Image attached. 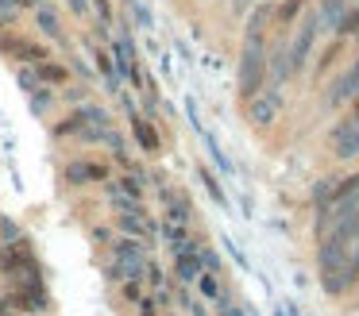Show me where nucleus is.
<instances>
[{
    "mask_svg": "<svg viewBox=\"0 0 359 316\" xmlns=\"http://www.w3.org/2000/svg\"><path fill=\"white\" fill-rule=\"evenodd\" d=\"M317 277H320V289L328 297L351 293V285H348V239H340V235L317 239Z\"/></svg>",
    "mask_w": 359,
    "mask_h": 316,
    "instance_id": "obj_1",
    "label": "nucleus"
},
{
    "mask_svg": "<svg viewBox=\"0 0 359 316\" xmlns=\"http://www.w3.org/2000/svg\"><path fill=\"white\" fill-rule=\"evenodd\" d=\"M266 85V43L263 39H243L240 50V77H236V92L240 100H251Z\"/></svg>",
    "mask_w": 359,
    "mask_h": 316,
    "instance_id": "obj_2",
    "label": "nucleus"
},
{
    "mask_svg": "<svg viewBox=\"0 0 359 316\" xmlns=\"http://www.w3.org/2000/svg\"><path fill=\"white\" fill-rule=\"evenodd\" d=\"M112 177V170H109V162H101V158H70L62 166V185L70 193H81V189H93V185H101V181H109Z\"/></svg>",
    "mask_w": 359,
    "mask_h": 316,
    "instance_id": "obj_3",
    "label": "nucleus"
},
{
    "mask_svg": "<svg viewBox=\"0 0 359 316\" xmlns=\"http://www.w3.org/2000/svg\"><path fill=\"white\" fill-rule=\"evenodd\" d=\"M112 228H116V235H132V239H147L151 247H155L158 239V220L151 216V208H135V212H112Z\"/></svg>",
    "mask_w": 359,
    "mask_h": 316,
    "instance_id": "obj_4",
    "label": "nucleus"
},
{
    "mask_svg": "<svg viewBox=\"0 0 359 316\" xmlns=\"http://www.w3.org/2000/svg\"><path fill=\"white\" fill-rule=\"evenodd\" d=\"M278 116H282V89L278 85H271V89L263 85V89L248 100V120L255 123V128H271Z\"/></svg>",
    "mask_w": 359,
    "mask_h": 316,
    "instance_id": "obj_5",
    "label": "nucleus"
},
{
    "mask_svg": "<svg viewBox=\"0 0 359 316\" xmlns=\"http://www.w3.org/2000/svg\"><path fill=\"white\" fill-rule=\"evenodd\" d=\"M328 154L336 162H351L359 158V120H340L332 131H328Z\"/></svg>",
    "mask_w": 359,
    "mask_h": 316,
    "instance_id": "obj_6",
    "label": "nucleus"
},
{
    "mask_svg": "<svg viewBox=\"0 0 359 316\" xmlns=\"http://www.w3.org/2000/svg\"><path fill=\"white\" fill-rule=\"evenodd\" d=\"M104 254L116 262H140V259H151L155 254V247L147 243V239H132V235H116L109 247H104Z\"/></svg>",
    "mask_w": 359,
    "mask_h": 316,
    "instance_id": "obj_7",
    "label": "nucleus"
},
{
    "mask_svg": "<svg viewBox=\"0 0 359 316\" xmlns=\"http://www.w3.org/2000/svg\"><path fill=\"white\" fill-rule=\"evenodd\" d=\"M128 123H132V135H135V143H140V151L147 154V158H158V154H163V135H158L155 123H147L143 112L128 116Z\"/></svg>",
    "mask_w": 359,
    "mask_h": 316,
    "instance_id": "obj_8",
    "label": "nucleus"
},
{
    "mask_svg": "<svg viewBox=\"0 0 359 316\" xmlns=\"http://www.w3.org/2000/svg\"><path fill=\"white\" fill-rule=\"evenodd\" d=\"M313 35H317V20H305L302 31H297L294 46H290V74H302L305 62H309V50H313Z\"/></svg>",
    "mask_w": 359,
    "mask_h": 316,
    "instance_id": "obj_9",
    "label": "nucleus"
},
{
    "mask_svg": "<svg viewBox=\"0 0 359 316\" xmlns=\"http://www.w3.org/2000/svg\"><path fill=\"white\" fill-rule=\"evenodd\" d=\"M205 274V266H201V254L197 251H186V254H174V266H170V282H178V285H194L197 277Z\"/></svg>",
    "mask_w": 359,
    "mask_h": 316,
    "instance_id": "obj_10",
    "label": "nucleus"
},
{
    "mask_svg": "<svg viewBox=\"0 0 359 316\" xmlns=\"http://www.w3.org/2000/svg\"><path fill=\"white\" fill-rule=\"evenodd\" d=\"M163 220H170V224H189V228H194L197 208H194V200H189L186 189H178V197H174L170 205H163Z\"/></svg>",
    "mask_w": 359,
    "mask_h": 316,
    "instance_id": "obj_11",
    "label": "nucleus"
},
{
    "mask_svg": "<svg viewBox=\"0 0 359 316\" xmlns=\"http://www.w3.org/2000/svg\"><path fill=\"white\" fill-rule=\"evenodd\" d=\"M197 177H201L205 193L212 197V205H217V208H224V212H228V208H232V200H228V193H224V185H220V177L212 174L209 166H197Z\"/></svg>",
    "mask_w": 359,
    "mask_h": 316,
    "instance_id": "obj_12",
    "label": "nucleus"
},
{
    "mask_svg": "<svg viewBox=\"0 0 359 316\" xmlns=\"http://www.w3.org/2000/svg\"><path fill=\"white\" fill-rule=\"evenodd\" d=\"M58 100H62L66 108H78V104H86V100H93V89H89V81H66L62 89H58Z\"/></svg>",
    "mask_w": 359,
    "mask_h": 316,
    "instance_id": "obj_13",
    "label": "nucleus"
},
{
    "mask_svg": "<svg viewBox=\"0 0 359 316\" xmlns=\"http://www.w3.org/2000/svg\"><path fill=\"white\" fill-rule=\"evenodd\" d=\"M35 74H39V81L50 85V89H62V85L70 81V69H66L62 62H47V58L39 62V69H35Z\"/></svg>",
    "mask_w": 359,
    "mask_h": 316,
    "instance_id": "obj_14",
    "label": "nucleus"
},
{
    "mask_svg": "<svg viewBox=\"0 0 359 316\" xmlns=\"http://www.w3.org/2000/svg\"><path fill=\"white\" fill-rule=\"evenodd\" d=\"M81 128H86V116H81V108H70V112H66L62 120L50 128V135H55V139H74Z\"/></svg>",
    "mask_w": 359,
    "mask_h": 316,
    "instance_id": "obj_15",
    "label": "nucleus"
},
{
    "mask_svg": "<svg viewBox=\"0 0 359 316\" xmlns=\"http://www.w3.org/2000/svg\"><path fill=\"white\" fill-rule=\"evenodd\" d=\"M194 289H197V297H205V301H217L220 293H224V282H220V274H212V270H205V274L194 282Z\"/></svg>",
    "mask_w": 359,
    "mask_h": 316,
    "instance_id": "obj_16",
    "label": "nucleus"
},
{
    "mask_svg": "<svg viewBox=\"0 0 359 316\" xmlns=\"http://www.w3.org/2000/svg\"><path fill=\"white\" fill-rule=\"evenodd\" d=\"M201 135H205V151H209L212 166H217V170H220V174H224V177H232V162H228V154H224V151H220V143H217V139L209 135V131H201Z\"/></svg>",
    "mask_w": 359,
    "mask_h": 316,
    "instance_id": "obj_17",
    "label": "nucleus"
},
{
    "mask_svg": "<svg viewBox=\"0 0 359 316\" xmlns=\"http://www.w3.org/2000/svg\"><path fill=\"white\" fill-rule=\"evenodd\" d=\"M55 104H58V89H50V85H47V89H39V92H32V112L35 116H47Z\"/></svg>",
    "mask_w": 359,
    "mask_h": 316,
    "instance_id": "obj_18",
    "label": "nucleus"
},
{
    "mask_svg": "<svg viewBox=\"0 0 359 316\" xmlns=\"http://www.w3.org/2000/svg\"><path fill=\"white\" fill-rule=\"evenodd\" d=\"M116 185H120V193H128V197H135V200H143V197H147V185H143L135 174H128V170H120Z\"/></svg>",
    "mask_w": 359,
    "mask_h": 316,
    "instance_id": "obj_19",
    "label": "nucleus"
},
{
    "mask_svg": "<svg viewBox=\"0 0 359 316\" xmlns=\"http://www.w3.org/2000/svg\"><path fill=\"white\" fill-rule=\"evenodd\" d=\"M27 231L20 228V220H12L8 212H0V247L4 243H16V239H24Z\"/></svg>",
    "mask_w": 359,
    "mask_h": 316,
    "instance_id": "obj_20",
    "label": "nucleus"
},
{
    "mask_svg": "<svg viewBox=\"0 0 359 316\" xmlns=\"http://www.w3.org/2000/svg\"><path fill=\"white\" fill-rule=\"evenodd\" d=\"M170 282V270H163L155 262V254H151L147 259V274H143V285H147V289H158V285H166Z\"/></svg>",
    "mask_w": 359,
    "mask_h": 316,
    "instance_id": "obj_21",
    "label": "nucleus"
},
{
    "mask_svg": "<svg viewBox=\"0 0 359 316\" xmlns=\"http://www.w3.org/2000/svg\"><path fill=\"white\" fill-rule=\"evenodd\" d=\"M332 193H336V177H320L317 185H313V205H332Z\"/></svg>",
    "mask_w": 359,
    "mask_h": 316,
    "instance_id": "obj_22",
    "label": "nucleus"
},
{
    "mask_svg": "<svg viewBox=\"0 0 359 316\" xmlns=\"http://www.w3.org/2000/svg\"><path fill=\"white\" fill-rule=\"evenodd\" d=\"M101 274H104V282H109V285H120V282H128L124 266H120L116 259H109V254L101 259Z\"/></svg>",
    "mask_w": 359,
    "mask_h": 316,
    "instance_id": "obj_23",
    "label": "nucleus"
},
{
    "mask_svg": "<svg viewBox=\"0 0 359 316\" xmlns=\"http://www.w3.org/2000/svg\"><path fill=\"white\" fill-rule=\"evenodd\" d=\"M89 239H93L97 247H109L112 239H116V228H112V220H101V224H93V228H89Z\"/></svg>",
    "mask_w": 359,
    "mask_h": 316,
    "instance_id": "obj_24",
    "label": "nucleus"
},
{
    "mask_svg": "<svg viewBox=\"0 0 359 316\" xmlns=\"http://www.w3.org/2000/svg\"><path fill=\"white\" fill-rule=\"evenodd\" d=\"M143 293H147V285H143V282H135V277L120 282V301H124V305H135V301H140Z\"/></svg>",
    "mask_w": 359,
    "mask_h": 316,
    "instance_id": "obj_25",
    "label": "nucleus"
},
{
    "mask_svg": "<svg viewBox=\"0 0 359 316\" xmlns=\"http://www.w3.org/2000/svg\"><path fill=\"white\" fill-rule=\"evenodd\" d=\"M109 208L112 212H135V208H143V200H135V197H128V193H112L109 197Z\"/></svg>",
    "mask_w": 359,
    "mask_h": 316,
    "instance_id": "obj_26",
    "label": "nucleus"
},
{
    "mask_svg": "<svg viewBox=\"0 0 359 316\" xmlns=\"http://www.w3.org/2000/svg\"><path fill=\"white\" fill-rule=\"evenodd\" d=\"M39 27H43V35H62V23H58V15H55V8H39Z\"/></svg>",
    "mask_w": 359,
    "mask_h": 316,
    "instance_id": "obj_27",
    "label": "nucleus"
},
{
    "mask_svg": "<svg viewBox=\"0 0 359 316\" xmlns=\"http://www.w3.org/2000/svg\"><path fill=\"white\" fill-rule=\"evenodd\" d=\"M297 12H302V0H286L282 8H274V23H278V27H290Z\"/></svg>",
    "mask_w": 359,
    "mask_h": 316,
    "instance_id": "obj_28",
    "label": "nucleus"
},
{
    "mask_svg": "<svg viewBox=\"0 0 359 316\" xmlns=\"http://www.w3.org/2000/svg\"><path fill=\"white\" fill-rule=\"evenodd\" d=\"M197 254H201V266H205V270L220 274V254H217V247H212V243H201V247H197Z\"/></svg>",
    "mask_w": 359,
    "mask_h": 316,
    "instance_id": "obj_29",
    "label": "nucleus"
},
{
    "mask_svg": "<svg viewBox=\"0 0 359 316\" xmlns=\"http://www.w3.org/2000/svg\"><path fill=\"white\" fill-rule=\"evenodd\" d=\"M220 243H224V251H228V254H232V262H236V266H240L243 274H251V262H248V254L240 251V243H232V239H228V235L220 239Z\"/></svg>",
    "mask_w": 359,
    "mask_h": 316,
    "instance_id": "obj_30",
    "label": "nucleus"
},
{
    "mask_svg": "<svg viewBox=\"0 0 359 316\" xmlns=\"http://www.w3.org/2000/svg\"><path fill=\"white\" fill-rule=\"evenodd\" d=\"M151 297H155L158 308H174V282L158 285V289H151Z\"/></svg>",
    "mask_w": 359,
    "mask_h": 316,
    "instance_id": "obj_31",
    "label": "nucleus"
},
{
    "mask_svg": "<svg viewBox=\"0 0 359 316\" xmlns=\"http://www.w3.org/2000/svg\"><path fill=\"white\" fill-rule=\"evenodd\" d=\"M20 89H24L27 97H32V92H39V89H43L39 74H35V69H20Z\"/></svg>",
    "mask_w": 359,
    "mask_h": 316,
    "instance_id": "obj_32",
    "label": "nucleus"
},
{
    "mask_svg": "<svg viewBox=\"0 0 359 316\" xmlns=\"http://www.w3.org/2000/svg\"><path fill=\"white\" fill-rule=\"evenodd\" d=\"M132 308H135V316H158V312H163V308L155 305V297H151V293H143V297L135 301Z\"/></svg>",
    "mask_w": 359,
    "mask_h": 316,
    "instance_id": "obj_33",
    "label": "nucleus"
},
{
    "mask_svg": "<svg viewBox=\"0 0 359 316\" xmlns=\"http://www.w3.org/2000/svg\"><path fill=\"white\" fill-rule=\"evenodd\" d=\"M182 312H186V316H209V301H205V297H189V305L182 308Z\"/></svg>",
    "mask_w": 359,
    "mask_h": 316,
    "instance_id": "obj_34",
    "label": "nucleus"
},
{
    "mask_svg": "<svg viewBox=\"0 0 359 316\" xmlns=\"http://www.w3.org/2000/svg\"><path fill=\"white\" fill-rule=\"evenodd\" d=\"M93 4H97V12H101V20H109V15H112V8H109V0H93Z\"/></svg>",
    "mask_w": 359,
    "mask_h": 316,
    "instance_id": "obj_35",
    "label": "nucleus"
},
{
    "mask_svg": "<svg viewBox=\"0 0 359 316\" xmlns=\"http://www.w3.org/2000/svg\"><path fill=\"white\" fill-rule=\"evenodd\" d=\"M351 120H359V92L351 97Z\"/></svg>",
    "mask_w": 359,
    "mask_h": 316,
    "instance_id": "obj_36",
    "label": "nucleus"
},
{
    "mask_svg": "<svg viewBox=\"0 0 359 316\" xmlns=\"http://www.w3.org/2000/svg\"><path fill=\"white\" fill-rule=\"evenodd\" d=\"M24 316H39V312H24Z\"/></svg>",
    "mask_w": 359,
    "mask_h": 316,
    "instance_id": "obj_37",
    "label": "nucleus"
},
{
    "mask_svg": "<svg viewBox=\"0 0 359 316\" xmlns=\"http://www.w3.org/2000/svg\"><path fill=\"white\" fill-rule=\"evenodd\" d=\"M178 316H186V312H178Z\"/></svg>",
    "mask_w": 359,
    "mask_h": 316,
    "instance_id": "obj_38",
    "label": "nucleus"
}]
</instances>
